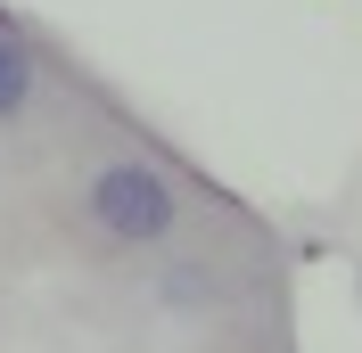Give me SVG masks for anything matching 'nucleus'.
Returning a JSON list of instances; mask_svg holds the SVG:
<instances>
[{
    "label": "nucleus",
    "mask_w": 362,
    "mask_h": 353,
    "mask_svg": "<svg viewBox=\"0 0 362 353\" xmlns=\"http://www.w3.org/2000/svg\"><path fill=\"white\" fill-rule=\"evenodd\" d=\"M173 214H181V198H173V181H165L148 156H115V164H99V181H90V222H99L115 246L165 239Z\"/></svg>",
    "instance_id": "1"
},
{
    "label": "nucleus",
    "mask_w": 362,
    "mask_h": 353,
    "mask_svg": "<svg viewBox=\"0 0 362 353\" xmlns=\"http://www.w3.org/2000/svg\"><path fill=\"white\" fill-rule=\"evenodd\" d=\"M25 99H33V49H25L8 25H0V124H8Z\"/></svg>",
    "instance_id": "2"
}]
</instances>
